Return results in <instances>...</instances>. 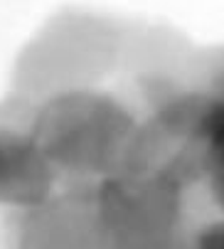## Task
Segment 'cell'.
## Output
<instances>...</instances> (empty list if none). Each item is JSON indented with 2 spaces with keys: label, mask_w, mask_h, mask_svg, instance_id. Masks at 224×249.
<instances>
[{
  "label": "cell",
  "mask_w": 224,
  "mask_h": 249,
  "mask_svg": "<svg viewBox=\"0 0 224 249\" xmlns=\"http://www.w3.org/2000/svg\"><path fill=\"white\" fill-rule=\"evenodd\" d=\"M192 249H224V220H214L192 234Z\"/></svg>",
  "instance_id": "5"
},
{
  "label": "cell",
  "mask_w": 224,
  "mask_h": 249,
  "mask_svg": "<svg viewBox=\"0 0 224 249\" xmlns=\"http://www.w3.org/2000/svg\"><path fill=\"white\" fill-rule=\"evenodd\" d=\"M219 96H222V99H224V94H219ZM217 178H222V180H224V173H219V175H217Z\"/></svg>",
  "instance_id": "6"
},
{
  "label": "cell",
  "mask_w": 224,
  "mask_h": 249,
  "mask_svg": "<svg viewBox=\"0 0 224 249\" xmlns=\"http://www.w3.org/2000/svg\"><path fill=\"white\" fill-rule=\"evenodd\" d=\"M180 185L158 175L119 173L96 185L103 249H192L182 237Z\"/></svg>",
  "instance_id": "2"
},
{
  "label": "cell",
  "mask_w": 224,
  "mask_h": 249,
  "mask_svg": "<svg viewBox=\"0 0 224 249\" xmlns=\"http://www.w3.org/2000/svg\"><path fill=\"white\" fill-rule=\"evenodd\" d=\"M59 173L27 128L0 126V207L20 212L59 193Z\"/></svg>",
  "instance_id": "4"
},
{
  "label": "cell",
  "mask_w": 224,
  "mask_h": 249,
  "mask_svg": "<svg viewBox=\"0 0 224 249\" xmlns=\"http://www.w3.org/2000/svg\"><path fill=\"white\" fill-rule=\"evenodd\" d=\"M5 249H103L96 185H69L42 205L13 212Z\"/></svg>",
  "instance_id": "3"
},
{
  "label": "cell",
  "mask_w": 224,
  "mask_h": 249,
  "mask_svg": "<svg viewBox=\"0 0 224 249\" xmlns=\"http://www.w3.org/2000/svg\"><path fill=\"white\" fill-rule=\"evenodd\" d=\"M140 121L116 96L62 89L34 109L27 131L71 185H99L121 173Z\"/></svg>",
  "instance_id": "1"
}]
</instances>
